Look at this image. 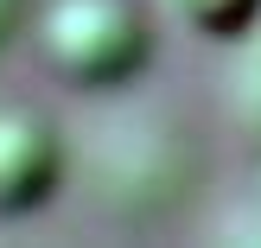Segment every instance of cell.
Returning a JSON list of instances; mask_svg holds the SVG:
<instances>
[{"label":"cell","mask_w":261,"mask_h":248,"mask_svg":"<svg viewBox=\"0 0 261 248\" xmlns=\"http://www.w3.org/2000/svg\"><path fill=\"white\" fill-rule=\"evenodd\" d=\"M13 25H19V0H0V45L13 38Z\"/></svg>","instance_id":"cell-5"},{"label":"cell","mask_w":261,"mask_h":248,"mask_svg":"<svg viewBox=\"0 0 261 248\" xmlns=\"http://www.w3.org/2000/svg\"><path fill=\"white\" fill-rule=\"evenodd\" d=\"M166 13L198 38H242L261 19V0H166Z\"/></svg>","instance_id":"cell-3"},{"label":"cell","mask_w":261,"mask_h":248,"mask_svg":"<svg viewBox=\"0 0 261 248\" xmlns=\"http://www.w3.org/2000/svg\"><path fill=\"white\" fill-rule=\"evenodd\" d=\"M38 51L76 89H121L153 51L140 0H51L38 13Z\"/></svg>","instance_id":"cell-1"},{"label":"cell","mask_w":261,"mask_h":248,"mask_svg":"<svg viewBox=\"0 0 261 248\" xmlns=\"http://www.w3.org/2000/svg\"><path fill=\"white\" fill-rule=\"evenodd\" d=\"M64 178V140L32 108H0V216L38 210Z\"/></svg>","instance_id":"cell-2"},{"label":"cell","mask_w":261,"mask_h":248,"mask_svg":"<svg viewBox=\"0 0 261 248\" xmlns=\"http://www.w3.org/2000/svg\"><path fill=\"white\" fill-rule=\"evenodd\" d=\"M236 115L261 134V19L242 32V51H236Z\"/></svg>","instance_id":"cell-4"}]
</instances>
